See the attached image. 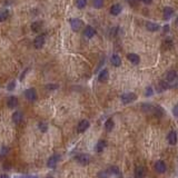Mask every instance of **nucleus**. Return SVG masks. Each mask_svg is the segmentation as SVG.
Wrapping results in <instances>:
<instances>
[{"label":"nucleus","instance_id":"10","mask_svg":"<svg viewBox=\"0 0 178 178\" xmlns=\"http://www.w3.org/2000/svg\"><path fill=\"white\" fill-rule=\"evenodd\" d=\"M121 11H122V6L120 5V3H114V5H112L111 7H110V9H109L110 15H112V16L120 15V13H121Z\"/></svg>","mask_w":178,"mask_h":178},{"label":"nucleus","instance_id":"18","mask_svg":"<svg viewBox=\"0 0 178 178\" xmlns=\"http://www.w3.org/2000/svg\"><path fill=\"white\" fill-rule=\"evenodd\" d=\"M177 71L175 70H171V71H168V74L167 76H166V82H173L176 80V78H177Z\"/></svg>","mask_w":178,"mask_h":178},{"label":"nucleus","instance_id":"5","mask_svg":"<svg viewBox=\"0 0 178 178\" xmlns=\"http://www.w3.org/2000/svg\"><path fill=\"white\" fill-rule=\"evenodd\" d=\"M59 160H60V155L55 154V155L49 157L48 161H47V166H48L49 168H55L57 166V164L59 163Z\"/></svg>","mask_w":178,"mask_h":178},{"label":"nucleus","instance_id":"1","mask_svg":"<svg viewBox=\"0 0 178 178\" xmlns=\"http://www.w3.org/2000/svg\"><path fill=\"white\" fill-rule=\"evenodd\" d=\"M69 23H70V28L72 31H79L84 26V21L82 19H79V18H72L69 21Z\"/></svg>","mask_w":178,"mask_h":178},{"label":"nucleus","instance_id":"32","mask_svg":"<svg viewBox=\"0 0 178 178\" xmlns=\"http://www.w3.org/2000/svg\"><path fill=\"white\" fill-rule=\"evenodd\" d=\"M139 1L140 0H127V2L129 3V6H131V7H136Z\"/></svg>","mask_w":178,"mask_h":178},{"label":"nucleus","instance_id":"33","mask_svg":"<svg viewBox=\"0 0 178 178\" xmlns=\"http://www.w3.org/2000/svg\"><path fill=\"white\" fill-rule=\"evenodd\" d=\"M173 114H174V116H175V117L178 118V104H176L175 106H174V108H173Z\"/></svg>","mask_w":178,"mask_h":178},{"label":"nucleus","instance_id":"20","mask_svg":"<svg viewBox=\"0 0 178 178\" xmlns=\"http://www.w3.org/2000/svg\"><path fill=\"white\" fill-rule=\"evenodd\" d=\"M7 104H8V107H9V108L13 109V108H16V107L18 106V99L16 98L15 96H11V97H9V98H8Z\"/></svg>","mask_w":178,"mask_h":178},{"label":"nucleus","instance_id":"15","mask_svg":"<svg viewBox=\"0 0 178 178\" xmlns=\"http://www.w3.org/2000/svg\"><path fill=\"white\" fill-rule=\"evenodd\" d=\"M110 62L114 67H119L121 66V58H120V56H118L117 53H114L111 58H110Z\"/></svg>","mask_w":178,"mask_h":178},{"label":"nucleus","instance_id":"34","mask_svg":"<svg viewBox=\"0 0 178 178\" xmlns=\"http://www.w3.org/2000/svg\"><path fill=\"white\" fill-rule=\"evenodd\" d=\"M57 88H58V85H47L46 86V89H48V90H55Z\"/></svg>","mask_w":178,"mask_h":178},{"label":"nucleus","instance_id":"21","mask_svg":"<svg viewBox=\"0 0 178 178\" xmlns=\"http://www.w3.org/2000/svg\"><path fill=\"white\" fill-rule=\"evenodd\" d=\"M109 174H112V175H115L116 177H119V178L122 177L121 171H120V169L117 166H111V167L109 168Z\"/></svg>","mask_w":178,"mask_h":178},{"label":"nucleus","instance_id":"39","mask_svg":"<svg viewBox=\"0 0 178 178\" xmlns=\"http://www.w3.org/2000/svg\"><path fill=\"white\" fill-rule=\"evenodd\" d=\"M176 25L178 26V17H177V19H176Z\"/></svg>","mask_w":178,"mask_h":178},{"label":"nucleus","instance_id":"23","mask_svg":"<svg viewBox=\"0 0 178 178\" xmlns=\"http://www.w3.org/2000/svg\"><path fill=\"white\" fill-rule=\"evenodd\" d=\"M105 127H106L107 131H111L115 127V122L112 120V118H109V119H107L106 122H105Z\"/></svg>","mask_w":178,"mask_h":178},{"label":"nucleus","instance_id":"28","mask_svg":"<svg viewBox=\"0 0 178 178\" xmlns=\"http://www.w3.org/2000/svg\"><path fill=\"white\" fill-rule=\"evenodd\" d=\"M92 6L96 9H100L104 7V0H92Z\"/></svg>","mask_w":178,"mask_h":178},{"label":"nucleus","instance_id":"3","mask_svg":"<svg viewBox=\"0 0 178 178\" xmlns=\"http://www.w3.org/2000/svg\"><path fill=\"white\" fill-rule=\"evenodd\" d=\"M76 160H77V163L80 164V165L86 166L90 163L91 157H90L88 154H79V155L76 156Z\"/></svg>","mask_w":178,"mask_h":178},{"label":"nucleus","instance_id":"30","mask_svg":"<svg viewBox=\"0 0 178 178\" xmlns=\"http://www.w3.org/2000/svg\"><path fill=\"white\" fill-rule=\"evenodd\" d=\"M154 95V89L151 88V87H147V89H146V92H145V96L146 97H150Z\"/></svg>","mask_w":178,"mask_h":178},{"label":"nucleus","instance_id":"25","mask_svg":"<svg viewBox=\"0 0 178 178\" xmlns=\"http://www.w3.org/2000/svg\"><path fill=\"white\" fill-rule=\"evenodd\" d=\"M158 88H159V91H164V90H167L168 88H171V86H169V82H166V80H164V82H159Z\"/></svg>","mask_w":178,"mask_h":178},{"label":"nucleus","instance_id":"12","mask_svg":"<svg viewBox=\"0 0 178 178\" xmlns=\"http://www.w3.org/2000/svg\"><path fill=\"white\" fill-rule=\"evenodd\" d=\"M127 59L131 62L132 65H138L140 62V57L138 56L137 53L130 52L127 55Z\"/></svg>","mask_w":178,"mask_h":178},{"label":"nucleus","instance_id":"17","mask_svg":"<svg viewBox=\"0 0 178 178\" xmlns=\"http://www.w3.org/2000/svg\"><path fill=\"white\" fill-rule=\"evenodd\" d=\"M146 175V169L142 166H138L135 169V178H144Z\"/></svg>","mask_w":178,"mask_h":178},{"label":"nucleus","instance_id":"11","mask_svg":"<svg viewBox=\"0 0 178 178\" xmlns=\"http://www.w3.org/2000/svg\"><path fill=\"white\" fill-rule=\"evenodd\" d=\"M89 126H90V124H89L88 120L86 119H82V121L78 124V127H77V131L79 132V134H82V132H85L87 129L89 128Z\"/></svg>","mask_w":178,"mask_h":178},{"label":"nucleus","instance_id":"37","mask_svg":"<svg viewBox=\"0 0 178 178\" xmlns=\"http://www.w3.org/2000/svg\"><path fill=\"white\" fill-rule=\"evenodd\" d=\"M99 177H100V178H106V177H107V176H106V173H105V171L100 173V174H99Z\"/></svg>","mask_w":178,"mask_h":178},{"label":"nucleus","instance_id":"7","mask_svg":"<svg viewBox=\"0 0 178 178\" xmlns=\"http://www.w3.org/2000/svg\"><path fill=\"white\" fill-rule=\"evenodd\" d=\"M155 169L157 173L164 174V173H166V171H167V165H166V163L164 160H158V161L155 163Z\"/></svg>","mask_w":178,"mask_h":178},{"label":"nucleus","instance_id":"26","mask_svg":"<svg viewBox=\"0 0 178 178\" xmlns=\"http://www.w3.org/2000/svg\"><path fill=\"white\" fill-rule=\"evenodd\" d=\"M88 5V0H76V6L78 9H85Z\"/></svg>","mask_w":178,"mask_h":178},{"label":"nucleus","instance_id":"4","mask_svg":"<svg viewBox=\"0 0 178 178\" xmlns=\"http://www.w3.org/2000/svg\"><path fill=\"white\" fill-rule=\"evenodd\" d=\"M25 96L26 98L29 100V101H36L37 98H38V95H37V91H36L35 88H29L25 91Z\"/></svg>","mask_w":178,"mask_h":178},{"label":"nucleus","instance_id":"29","mask_svg":"<svg viewBox=\"0 0 178 178\" xmlns=\"http://www.w3.org/2000/svg\"><path fill=\"white\" fill-rule=\"evenodd\" d=\"M40 22H38V21H36V22H33L32 25H31V30L33 31V32H38L39 30H40Z\"/></svg>","mask_w":178,"mask_h":178},{"label":"nucleus","instance_id":"22","mask_svg":"<svg viewBox=\"0 0 178 178\" xmlns=\"http://www.w3.org/2000/svg\"><path fill=\"white\" fill-rule=\"evenodd\" d=\"M106 146H107L106 140H99V141L97 142V145H96V151H97V153H101L102 150L106 148Z\"/></svg>","mask_w":178,"mask_h":178},{"label":"nucleus","instance_id":"2","mask_svg":"<svg viewBox=\"0 0 178 178\" xmlns=\"http://www.w3.org/2000/svg\"><path fill=\"white\" fill-rule=\"evenodd\" d=\"M136 99H137V95L135 92H125L124 95H121V101L124 104H130Z\"/></svg>","mask_w":178,"mask_h":178},{"label":"nucleus","instance_id":"27","mask_svg":"<svg viewBox=\"0 0 178 178\" xmlns=\"http://www.w3.org/2000/svg\"><path fill=\"white\" fill-rule=\"evenodd\" d=\"M38 128L41 132H46L47 130H48V124L45 121H40L38 124Z\"/></svg>","mask_w":178,"mask_h":178},{"label":"nucleus","instance_id":"13","mask_svg":"<svg viewBox=\"0 0 178 178\" xmlns=\"http://www.w3.org/2000/svg\"><path fill=\"white\" fill-rule=\"evenodd\" d=\"M167 140H168V142H169V145L175 146L176 144H177V132L174 131V130L169 132L167 136Z\"/></svg>","mask_w":178,"mask_h":178},{"label":"nucleus","instance_id":"14","mask_svg":"<svg viewBox=\"0 0 178 178\" xmlns=\"http://www.w3.org/2000/svg\"><path fill=\"white\" fill-rule=\"evenodd\" d=\"M108 78H109V71L107 69H102L99 72V75H98V80L100 82H106L108 80Z\"/></svg>","mask_w":178,"mask_h":178},{"label":"nucleus","instance_id":"19","mask_svg":"<svg viewBox=\"0 0 178 178\" xmlns=\"http://www.w3.org/2000/svg\"><path fill=\"white\" fill-rule=\"evenodd\" d=\"M22 118H23V116H22V112L21 111H15L13 112V115H12V120H13V122L15 124H20L21 122V120H22Z\"/></svg>","mask_w":178,"mask_h":178},{"label":"nucleus","instance_id":"8","mask_svg":"<svg viewBox=\"0 0 178 178\" xmlns=\"http://www.w3.org/2000/svg\"><path fill=\"white\" fill-rule=\"evenodd\" d=\"M96 33H97L96 29H95L94 27H91V26H87L86 28H85V30H84V36L86 37L87 39L94 38L95 36H96Z\"/></svg>","mask_w":178,"mask_h":178},{"label":"nucleus","instance_id":"40","mask_svg":"<svg viewBox=\"0 0 178 178\" xmlns=\"http://www.w3.org/2000/svg\"><path fill=\"white\" fill-rule=\"evenodd\" d=\"M47 178H53V177H52V176H48Z\"/></svg>","mask_w":178,"mask_h":178},{"label":"nucleus","instance_id":"16","mask_svg":"<svg viewBox=\"0 0 178 178\" xmlns=\"http://www.w3.org/2000/svg\"><path fill=\"white\" fill-rule=\"evenodd\" d=\"M173 15H174V8H171V7H165V8H164V10H163L164 19L168 20V19H171Z\"/></svg>","mask_w":178,"mask_h":178},{"label":"nucleus","instance_id":"31","mask_svg":"<svg viewBox=\"0 0 178 178\" xmlns=\"http://www.w3.org/2000/svg\"><path fill=\"white\" fill-rule=\"evenodd\" d=\"M164 47H166V48L173 47V41H171V39H166V40L164 41Z\"/></svg>","mask_w":178,"mask_h":178},{"label":"nucleus","instance_id":"35","mask_svg":"<svg viewBox=\"0 0 178 178\" xmlns=\"http://www.w3.org/2000/svg\"><path fill=\"white\" fill-rule=\"evenodd\" d=\"M15 86H16V82H11L10 84L8 85V90H13V88H15Z\"/></svg>","mask_w":178,"mask_h":178},{"label":"nucleus","instance_id":"24","mask_svg":"<svg viewBox=\"0 0 178 178\" xmlns=\"http://www.w3.org/2000/svg\"><path fill=\"white\" fill-rule=\"evenodd\" d=\"M8 17H9V10L8 9H0V22L7 20Z\"/></svg>","mask_w":178,"mask_h":178},{"label":"nucleus","instance_id":"36","mask_svg":"<svg viewBox=\"0 0 178 178\" xmlns=\"http://www.w3.org/2000/svg\"><path fill=\"white\" fill-rule=\"evenodd\" d=\"M141 2H144L145 5H151L153 3V0H140Z\"/></svg>","mask_w":178,"mask_h":178},{"label":"nucleus","instance_id":"9","mask_svg":"<svg viewBox=\"0 0 178 178\" xmlns=\"http://www.w3.org/2000/svg\"><path fill=\"white\" fill-rule=\"evenodd\" d=\"M145 27L150 32H156V31H158L160 29V26L156 22H153V21H146Z\"/></svg>","mask_w":178,"mask_h":178},{"label":"nucleus","instance_id":"38","mask_svg":"<svg viewBox=\"0 0 178 178\" xmlns=\"http://www.w3.org/2000/svg\"><path fill=\"white\" fill-rule=\"evenodd\" d=\"M0 178H9L7 174H0Z\"/></svg>","mask_w":178,"mask_h":178},{"label":"nucleus","instance_id":"6","mask_svg":"<svg viewBox=\"0 0 178 178\" xmlns=\"http://www.w3.org/2000/svg\"><path fill=\"white\" fill-rule=\"evenodd\" d=\"M45 41H46V38H45V35H39L37 36L33 40V46H35L36 49H40L43 47L45 45Z\"/></svg>","mask_w":178,"mask_h":178}]
</instances>
